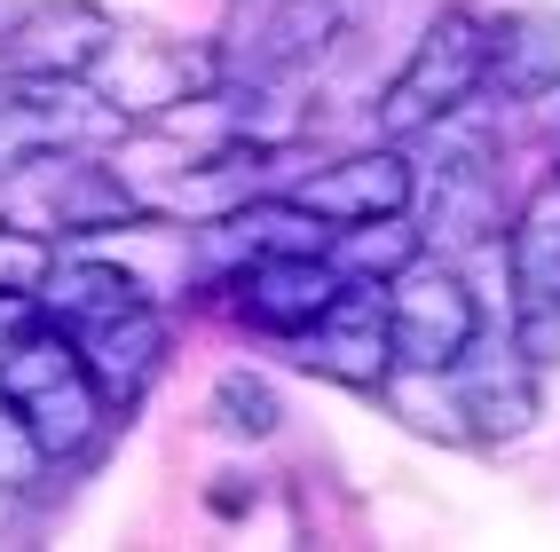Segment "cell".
I'll list each match as a JSON object with an SVG mask.
<instances>
[{
    "label": "cell",
    "instance_id": "cell-12",
    "mask_svg": "<svg viewBox=\"0 0 560 552\" xmlns=\"http://www.w3.org/2000/svg\"><path fill=\"white\" fill-rule=\"evenodd\" d=\"M80 355H88V372H95L103 402L127 419L135 402L151 395V379L166 372V308L142 301V308H127V316H110V324L80 331Z\"/></svg>",
    "mask_w": 560,
    "mask_h": 552
},
{
    "label": "cell",
    "instance_id": "cell-2",
    "mask_svg": "<svg viewBox=\"0 0 560 552\" xmlns=\"http://www.w3.org/2000/svg\"><path fill=\"white\" fill-rule=\"evenodd\" d=\"M481 87H490V16L481 9H442L419 40H410L402 71L380 87L371 119H380L387 142H419L442 119H458Z\"/></svg>",
    "mask_w": 560,
    "mask_h": 552
},
{
    "label": "cell",
    "instance_id": "cell-7",
    "mask_svg": "<svg viewBox=\"0 0 560 552\" xmlns=\"http://www.w3.org/2000/svg\"><path fill=\"white\" fill-rule=\"evenodd\" d=\"M427 245L434 252H474L505 230V198H498V142L490 134H458L442 142V158L427 174Z\"/></svg>",
    "mask_w": 560,
    "mask_h": 552
},
{
    "label": "cell",
    "instance_id": "cell-3",
    "mask_svg": "<svg viewBox=\"0 0 560 552\" xmlns=\"http://www.w3.org/2000/svg\"><path fill=\"white\" fill-rule=\"evenodd\" d=\"M387 331H395V372L402 379H451L481 340V301L451 261H410L387 284Z\"/></svg>",
    "mask_w": 560,
    "mask_h": 552
},
{
    "label": "cell",
    "instance_id": "cell-20",
    "mask_svg": "<svg viewBox=\"0 0 560 552\" xmlns=\"http://www.w3.org/2000/svg\"><path fill=\"white\" fill-rule=\"evenodd\" d=\"M56 269V245L40 230H16V221H0V301H40V284Z\"/></svg>",
    "mask_w": 560,
    "mask_h": 552
},
{
    "label": "cell",
    "instance_id": "cell-4",
    "mask_svg": "<svg viewBox=\"0 0 560 552\" xmlns=\"http://www.w3.org/2000/svg\"><path fill=\"white\" fill-rule=\"evenodd\" d=\"M221 80H230L221 48H174V40H151V32H119L95 71V103H110L119 119H151V110L206 103Z\"/></svg>",
    "mask_w": 560,
    "mask_h": 552
},
{
    "label": "cell",
    "instance_id": "cell-16",
    "mask_svg": "<svg viewBox=\"0 0 560 552\" xmlns=\"http://www.w3.org/2000/svg\"><path fill=\"white\" fill-rule=\"evenodd\" d=\"M466 372V363H458ZM458 411H466V434L474 442H513V434H529L537 419V363L529 355H498V363H474V372L458 379Z\"/></svg>",
    "mask_w": 560,
    "mask_h": 552
},
{
    "label": "cell",
    "instance_id": "cell-1",
    "mask_svg": "<svg viewBox=\"0 0 560 552\" xmlns=\"http://www.w3.org/2000/svg\"><path fill=\"white\" fill-rule=\"evenodd\" d=\"M0 395L24 411V426H32V442H40L48 466L88 458L95 442H103V426L119 419L103 402L80 340H71L63 324H48V316L40 324H16V340L0 348Z\"/></svg>",
    "mask_w": 560,
    "mask_h": 552
},
{
    "label": "cell",
    "instance_id": "cell-5",
    "mask_svg": "<svg viewBox=\"0 0 560 552\" xmlns=\"http://www.w3.org/2000/svg\"><path fill=\"white\" fill-rule=\"evenodd\" d=\"M292 363L348 395H387L395 379V331H387V284H340L301 340H292Z\"/></svg>",
    "mask_w": 560,
    "mask_h": 552
},
{
    "label": "cell",
    "instance_id": "cell-11",
    "mask_svg": "<svg viewBox=\"0 0 560 552\" xmlns=\"http://www.w3.org/2000/svg\"><path fill=\"white\" fill-rule=\"evenodd\" d=\"M80 80H32V71H0V181L32 174L56 158L71 127H80Z\"/></svg>",
    "mask_w": 560,
    "mask_h": 552
},
{
    "label": "cell",
    "instance_id": "cell-19",
    "mask_svg": "<svg viewBox=\"0 0 560 552\" xmlns=\"http://www.w3.org/2000/svg\"><path fill=\"white\" fill-rule=\"evenodd\" d=\"M277 419H284V402H277V387L260 379V372H221V379H213V426H221V434L269 442Z\"/></svg>",
    "mask_w": 560,
    "mask_h": 552
},
{
    "label": "cell",
    "instance_id": "cell-18",
    "mask_svg": "<svg viewBox=\"0 0 560 552\" xmlns=\"http://www.w3.org/2000/svg\"><path fill=\"white\" fill-rule=\"evenodd\" d=\"M331 40H340V0H277L245 63L253 71H308L331 56Z\"/></svg>",
    "mask_w": 560,
    "mask_h": 552
},
{
    "label": "cell",
    "instance_id": "cell-17",
    "mask_svg": "<svg viewBox=\"0 0 560 552\" xmlns=\"http://www.w3.org/2000/svg\"><path fill=\"white\" fill-rule=\"evenodd\" d=\"M419 252H427V230L410 213H371V221L331 230V269H340L348 284H395Z\"/></svg>",
    "mask_w": 560,
    "mask_h": 552
},
{
    "label": "cell",
    "instance_id": "cell-14",
    "mask_svg": "<svg viewBox=\"0 0 560 552\" xmlns=\"http://www.w3.org/2000/svg\"><path fill=\"white\" fill-rule=\"evenodd\" d=\"M142 301H159L142 269H127V261H88V252H80V261H56V269H48V284H40V301H32V308L80 340V331L127 316V308H142Z\"/></svg>",
    "mask_w": 560,
    "mask_h": 552
},
{
    "label": "cell",
    "instance_id": "cell-8",
    "mask_svg": "<svg viewBox=\"0 0 560 552\" xmlns=\"http://www.w3.org/2000/svg\"><path fill=\"white\" fill-rule=\"evenodd\" d=\"M110 40H119V16L95 9V0H48V9H24L0 32V71H32V80H95Z\"/></svg>",
    "mask_w": 560,
    "mask_h": 552
},
{
    "label": "cell",
    "instance_id": "cell-13",
    "mask_svg": "<svg viewBox=\"0 0 560 552\" xmlns=\"http://www.w3.org/2000/svg\"><path fill=\"white\" fill-rule=\"evenodd\" d=\"M40 221L56 237H103V230H135L142 198L110 158H56L40 174Z\"/></svg>",
    "mask_w": 560,
    "mask_h": 552
},
{
    "label": "cell",
    "instance_id": "cell-6",
    "mask_svg": "<svg viewBox=\"0 0 560 552\" xmlns=\"http://www.w3.org/2000/svg\"><path fill=\"white\" fill-rule=\"evenodd\" d=\"M505 261H513V348L537 372H552L560 363V174L505 230Z\"/></svg>",
    "mask_w": 560,
    "mask_h": 552
},
{
    "label": "cell",
    "instance_id": "cell-21",
    "mask_svg": "<svg viewBox=\"0 0 560 552\" xmlns=\"http://www.w3.org/2000/svg\"><path fill=\"white\" fill-rule=\"evenodd\" d=\"M40 466H48V458H40V442H32L24 411H16L9 395H0V497H24Z\"/></svg>",
    "mask_w": 560,
    "mask_h": 552
},
{
    "label": "cell",
    "instance_id": "cell-15",
    "mask_svg": "<svg viewBox=\"0 0 560 552\" xmlns=\"http://www.w3.org/2000/svg\"><path fill=\"white\" fill-rule=\"evenodd\" d=\"M490 87L505 103H545L560 87V16L552 9H513L490 24Z\"/></svg>",
    "mask_w": 560,
    "mask_h": 552
},
{
    "label": "cell",
    "instance_id": "cell-9",
    "mask_svg": "<svg viewBox=\"0 0 560 552\" xmlns=\"http://www.w3.org/2000/svg\"><path fill=\"white\" fill-rule=\"evenodd\" d=\"M340 269H331V252H260L230 277V308L269 331V340H301V331L340 301Z\"/></svg>",
    "mask_w": 560,
    "mask_h": 552
},
{
    "label": "cell",
    "instance_id": "cell-10",
    "mask_svg": "<svg viewBox=\"0 0 560 552\" xmlns=\"http://www.w3.org/2000/svg\"><path fill=\"white\" fill-rule=\"evenodd\" d=\"M292 198H301L308 213H324L331 230H348V221H371V213H410V198H419V166L402 158V142H380V151H348V158L301 174Z\"/></svg>",
    "mask_w": 560,
    "mask_h": 552
}]
</instances>
